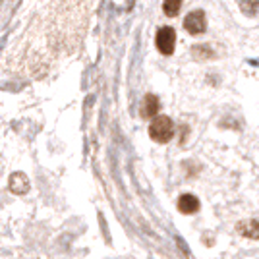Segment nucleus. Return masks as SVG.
Segmentation results:
<instances>
[{"label": "nucleus", "instance_id": "4", "mask_svg": "<svg viewBox=\"0 0 259 259\" xmlns=\"http://www.w3.org/2000/svg\"><path fill=\"white\" fill-rule=\"evenodd\" d=\"M8 186H10V192L12 194H18V195H23L29 192V178L25 176L23 172H14L10 176V182H8Z\"/></svg>", "mask_w": 259, "mask_h": 259}, {"label": "nucleus", "instance_id": "10", "mask_svg": "<svg viewBox=\"0 0 259 259\" xmlns=\"http://www.w3.org/2000/svg\"><path fill=\"white\" fill-rule=\"evenodd\" d=\"M238 6L246 16H255L259 12V0H238Z\"/></svg>", "mask_w": 259, "mask_h": 259}, {"label": "nucleus", "instance_id": "3", "mask_svg": "<svg viewBox=\"0 0 259 259\" xmlns=\"http://www.w3.org/2000/svg\"><path fill=\"white\" fill-rule=\"evenodd\" d=\"M184 29L192 35H199V33H205L207 22H205V12L203 10H194L190 12L184 20Z\"/></svg>", "mask_w": 259, "mask_h": 259}, {"label": "nucleus", "instance_id": "8", "mask_svg": "<svg viewBox=\"0 0 259 259\" xmlns=\"http://www.w3.org/2000/svg\"><path fill=\"white\" fill-rule=\"evenodd\" d=\"M192 56L195 60H209V58L215 56V53H213V49L209 45H195L192 49Z\"/></svg>", "mask_w": 259, "mask_h": 259}, {"label": "nucleus", "instance_id": "7", "mask_svg": "<svg viewBox=\"0 0 259 259\" xmlns=\"http://www.w3.org/2000/svg\"><path fill=\"white\" fill-rule=\"evenodd\" d=\"M161 108V103L155 95H145L143 97V103H141V116L143 118H155V114L159 112Z\"/></svg>", "mask_w": 259, "mask_h": 259}, {"label": "nucleus", "instance_id": "2", "mask_svg": "<svg viewBox=\"0 0 259 259\" xmlns=\"http://www.w3.org/2000/svg\"><path fill=\"white\" fill-rule=\"evenodd\" d=\"M155 43H157V49L161 54H172L174 53V45H176V31L172 27H161L157 31V37H155Z\"/></svg>", "mask_w": 259, "mask_h": 259}, {"label": "nucleus", "instance_id": "9", "mask_svg": "<svg viewBox=\"0 0 259 259\" xmlns=\"http://www.w3.org/2000/svg\"><path fill=\"white\" fill-rule=\"evenodd\" d=\"M180 8H182V0H164V2H162V12H164L168 18L178 16Z\"/></svg>", "mask_w": 259, "mask_h": 259}, {"label": "nucleus", "instance_id": "5", "mask_svg": "<svg viewBox=\"0 0 259 259\" xmlns=\"http://www.w3.org/2000/svg\"><path fill=\"white\" fill-rule=\"evenodd\" d=\"M236 230H238V234H242L244 238L259 240V221H255V219H248V221L238 223Z\"/></svg>", "mask_w": 259, "mask_h": 259}, {"label": "nucleus", "instance_id": "1", "mask_svg": "<svg viewBox=\"0 0 259 259\" xmlns=\"http://www.w3.org/2000/svg\"><path fill=\"white\" fill-rule=\"evenodd\" d=\"M149 136L157 143H166L174 136V122L168 116H155L149 124Z\"/></svg>", "mask_w": 259, "mask_h": 259}, {"label": "nucleus", "instance_id": "6", "mask_svg": "<svg viewBox=\"0 0 259 259\" xmlns=\"http://www.w3.org/2000/svg\"><path fill=\"white\" fill-rule=\"evenodd\" d=\"M178 209L184 215H194L199 211V199L194 194H184L178 199Z\"/></svg>", "mask_w": 259, "mask_h": 259}]
</instances>
